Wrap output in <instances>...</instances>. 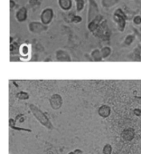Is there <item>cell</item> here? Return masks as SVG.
<instances>
[{"label":"cell","instance_id":"obj_1","mask_svg":"<svg viewBox=\"0 0 141 154\" xmlns=\"http://www.w3.org/2000/svg\"><path fill=\"white\" fill-rule=\"evenodd\" d=\"M29 109L32 112V114L34 116V118L43 125L44 126L46 129L48 130H53L54 127L52 123V122L49 120V118L47 117V115L42 111L40 110L37 106H35L34 104H29Z\"/></svg>","mask_w":141,"mask_h":154},{"label":"cell","instance_id":"obj_2","mask_svg":"<svg viewBox=\"0 0 141 154\" xmlns=\"http://www.w3.org/2000/svg\"><path fill=\"white\" fill-rule=\"evenodd\" d=\"M127 17L125 13L121 10V8L116 9V11L113 14V20L116 22L118 29L120 32H123L126 26V21H127Z\"/></svg>","mask_w":141,"mask_h":154},{"label":"cell","instance_id":"obj_3","mask_svg":"<svg viewBox=\"0 0 141 154\" xmlns=\"http://www.w3.org/2000/svg\"><path fill=\"white\" fill-rule=\"evenodd\" d=\"M99 7L95 0H89V9H88V20L87 23H91L100 16Z\"/></svg>","mask_w":141,"mask_h":154},{"label":"cell","instance_id":"obj_4","mask_svg":"<svg viewBox=\"0 0 141 154\" xmlns=\"http://www.w3.org/2000/svg\"><path fill=\"white\" fill-rule=\"evenodd\" d=\"M53 10L51 8H47L43 10V12L41 13V16H40V18H41V22L46 26H48L52 18H53Z\"/></svg>","mask_w":141,"mask_h":154},{"label":"cell","instance_id":"obj_5","mask_svg":"<svg viewBox=\"0 0 141 154\" xmlns=\"http://www.w3.org/2000/svg\"><path fill=\"white\" fill-rule=\"evenodd\" d=\"M49 102H50V105H51L52 109H53V110H59L62 106V103H63L62 97L58 94H52L51 96Z\"/></svg>","mask_w":141,"mask_h":154},{"label":"cell","instance_id":"obj_6","mask_svg":"<svg viewBox=\"0 0 141 154\" xmlns=\"http://www.w3.org/2000/svg\"><path fill=\"white\" fill-rule=\"evenodd\" d=\"M28 27H29V30L34 34L42 33L47 29V26L43 24L42 22H31Z\"/></svg>","mask_w":141,"mask_h":154},{"label":"cell","instance_id":"obj_7","mask_svg":"<svg viewBox=\"0 0 141 154\" xmlns=\"http://www.w3.org/2000/svg\"><path fill=\"white\" fill-rule=\"evenodd\" d=\"M135 135H136V131L133 128L129 127V128H126L124 129L121 133H120V136L121 138L125 140V141H131L134 138H135Z\"/></svg>","mask_w":141,"mask_h":154},{"label":"cell","instance_id":"obj_8","mask_svg":"<svg viewBox=\"0 0 141 154\" xmlns=\"http://www.w3.org/2000/svg\"><path fill=\"white\" fill-rule=\"evenodd\" d=\"M16 17L18 22H25L27 18V9L25 7L19 8L16 14Z\"/></svg>","mask_w":141,"mask_h":154},{"label":"cell","instance_id":"obj_9","mask_svg":"<svg viewBox=\"0 0 141 154\" xmlns=\"http://www.w3.org/2000/svg\"><path fill=\"white\" fill-rule=\"evenodd\" d=\"M110 112H111L110 107L109 105H106V104L101 105L98 110V113L101 118H108L110 115Z\"/></svg>","mask_w":141,"mask_h":154},{"label":"cell","instance_id":"obj_10","mask_svg":"<svg viewBox=\"0 0 141 154\" xmlns=\"http://www.w3.org/2000/svg\"><path fill=\"white\" fill-rule=\"evenodd\" d=\"M102 20V16L100 15L96 19H94L93 21H92L91 23L88 24V29L91 31V32H93L95 31L96 29H98L100 27V24Z\"/></svg>","mask_w":141,"mask_h":154},{"label":"cell","instance_id":"obj_11","mask_svg":"<svg viewBox=\"0 0 141 154\" xmlns=\"http://www.w3.org/2000/svg\"><path fill=\"white\" fill-rule=\"evenodd\" d=\"M56 58L58 61H65V62H69L70 61V54L63 51V50H58L56 52Z\"/></svg>","mask_w":141,"mask_h":154},{"label":"cell","instance_id":"obj_12","mask_svg":"<svg viewBox=\"0 0 141 154\" xmlns=\"http://www.w3.org/2000/svg\"><path fill=\"white\" fill-rule=\"evenodd\" d=\"M58 3H59L60 8L64 11L70 10L73 7V1H72V0H58Z\"/></svg>","mask_w":141,"mask_h":154},{"label":"cell","instance_id":"obj_13","mask_svg":"<svg viewBox=\"0 0 141 154\" xmlns=\"http://www.w3.org/2000/svg\"><path fill=\"white\" fill-rule=\"evenodd\" d=\"M9 127L13 130L19 131H26V132H32V130L30 129H26V128H20L16 126V122L13 119H9Z\"/></svg>","mask_w":141,"mask_h":154},{"label":"cell","instance_id":"obj_14","mask_svg":"<svg viewBox=\"0 0 141 154\" xmlns=\"http://www.w3.org/2000/svg\"><path fill=\"white\" fill-rule=\"evenodd\" d=\"M118 3V0H101V5L105 8H112Z\"/></svg>","mask_w":141,"mask_h":154},{"label":"cell","instance_id":"obj_15","mask_svg":"<svg viewBox=\"0 0 141 154\" xmlns=\"http://www.w3.org/2000/svg\"><path fill=\"white\" fill-rule=\"evenodd\" d=\"M92 57L93 61H96V62L101 61V59L103 58V57H102V54H101V52H100V50H98V49H95V50L92 51Z\"/></svg>","mask_w":141,"mask_h":154},{"label":"cell","instance_id":"obj_16","mask_svg":"<svg viewBox=\"0 0 141 154\" xmlns=\"http://www.w3.org/2000/svg\"><path fill=\"white\" fill-rule=\"evenodd\" d=\"M75 3H76V10H77V12L82 11V9L84 8V6H85L84 0H75Z\"/></svg>","mask_w":141,"mask_h":154},{"label":"cell","instance_id":"obj_17","mask_svg":"<svg viewBox=\"0 0 141 154\" xmlns=\"http://www.w3.org/2000/svg\"><path fill=\"white\" fill-rule=\"evenodd\" d=\"M100 52H101L102 57H103V58H107V57H109V56L110 55V54H111V49H110L109 46H105V47H103V48L100 50Z\"/></svg>","mask_w":141,"mask_h":154},{"label":"cell","instance_id":"obj_18","mask_svg":"<svg viewBox=\"0 0 141 154\" xmlns=\"http://www.w3.org/2000/svg\"><path fill=\"white\" fill-rule=\"evenodd\" d=\"M103 154H112V146L110 143H107L104 145L103 149H102Z\"/></svg>","mask_w":141,"mask_h":154},{"label":"cell","instance_id":"obj_19","mask_svg":"<svg viewBox=\"0 0 141 154\" xmlns=\"http://www.w3.org/2000/svg\"><path fill=\"white\" fill-rule=\"evenodd\" d=\"M134 39H135V36L133 35H128L126 36L125 41H124V44L127 45H129L132 44V42L134 41Z\"/></svg>","mask_w":141,"mask_h":154},{"label":"cell","instance_id":"obj_20","mask_svg":"<svg viewBox=\"0 0 141 154\" xmlns=\"http://www.w3.org/2000/svg\"><path fill=\"white\" fill-rule=\"evenodd\" d=\"M16 96H17V98L18 99H20V100H27L28 98H29V94H27V93H26V92H20V93H18L17 94H16Z\"/></svg>","mask_w":141,"mask_h":154},{"label":"cell","instance_id":"obj_21","mask_svg":"<svg viewBox=\"0 0 141 154\" xmlns=\"http://www.w3.org/2000/svg\"><path fill=\"white\" fill-rule=\"evenodd\" d=\"M133 22L135 25H140L141 24V17L140 16H136L133 19Z\"/></svg>","mask_w":141,"mask_h":154},{"label":"cell","instance_id":"obj_22","mask_svg":"<svg viewBox=\"0 0 141 154\" xmlns=\"http://www.w3.org/2000/svg\"><path fill=\"white\" fill-rule=\"evenodd\" d=\"M83 153V150H82L81 149H75L74 150L69 152L68 154H82Z\"/></svg>","mask_w":141,"mask_h":154},{"label":"cell","instance_id":"obj_23","mask_svg":"<svg viewBox=\"0 0 141 154\" xmlns=\"http://www.w3.org/2000/svg\"><path fill=\"white\" fill-rule=\"evenodd\" d=\"M82 17H79V16H74V18H73V22H74V23H80V22H82Z\"/></svg>","mask_w":141,"mask_h":154},{"label":"cell","instance_id":"obj_24","mask_svg":"<svg viewBox=\"0 0 141 154\" xmlns=\"http://www.w3.org/2000/svg\"><path fill=\"white\" fill-rule=\"evenodd\" d=\"M27 52H28V47L26 45H23L21 47V53L24 54H27Z\"/></svg>","mask_w":141,"mask_h":154},{"label":"cell","instance_id":"obj_25","mask_svg":"<svg viewBox=\"0 0 141 154\" xmlns=\"http://www.w3.org/2000/svg\"><path fill=\"white\" fill-rule=\"evenodd\" d=\"M135 113H136V116H141V111H140V110H138V109L135 110Z\"/></svg>","mask_w":141,"mask_h":154},{"label":"cell","instance_id":"obj_26","mask_svg":"<svg viewBox=\"0 0 141 154\" xmlns=\"http://www.w3.org/2000/svg\"><path fill=\"white\" fill-rule=\"evenodd\" d=\"M15 6H16V4H15L14 0H10V8H13Z\"/></svg>","mask_w":141,"mask_h":154}]
</instances>
